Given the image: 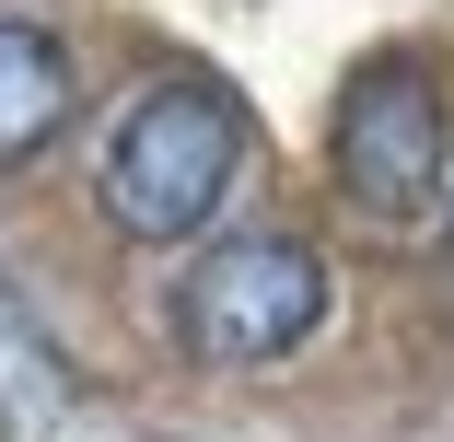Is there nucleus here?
I'll return each instance as SVG.
<instances>
[{
  "instance_id": "f257e3e1",
  "label": "nucleus",
  "mask_w": 454,
  "mask_h": 442,
  "mask_svg": "<svg viewBox=\"0 0 454 442\" xmlns=\"http://www.w3.org/2000/svg\"><path fill=\"white\" fill-rule=\"evenodd\" d=\"M245 174V105L222 94L210 70H163L106 117V151H94V198L129 244H187L222 221Z\"/></svg>"
},
{
  "instance_id": "f03ea898",
  "label": "nucleus",
  "mask_w": 454,
  "mask_h": 442,
  "mask_svg": "<svg viewBox=\"0 0 454 442\" xmlns=\"http://www.w3.org/2000/svg\"><path fill=\"white\" fill-rule=\"evenodd\" d=\"M326 174H338V198L349 221H373L385 244H419L454 221V94H442V70L419 58H361L338 81V117H326Z\"/></svg>"
},
{
  "instance_id": "7ed1b4c3",
  "label": "nucleus",
  "mask_w": 454,
  "mask_h": 442,
  "mask_svg": "<svg viewBox=\"0 0 454 442\" xmlns=\"http://www.w3.org/2000/svg\"><path fill=\"white\" fill-rule=\"evenodd\" d=\"M338 314V280L303 233H222L187 280H175V337L210 373H268Z\"/></svg>"
},
{
  "instance_id": "20e7f679",
  "label": "nucleus",
  "mask_w": 454,
  "mask_h": 442,
  "mask_svg": "<svg viewBox=\"0 0 454 442\" xmlns=\"http://www.w3.org/2000/svg\"><path fill=\"white\" fill-rule=\"evenodd\" d=\"M82 105V70H70V35L47 12H12L0 0V163H35Z\"/></svg>"
},
{
  "instance_id": "39448f33",
  "label": "nucleus",
  "mask_w": 454,
  "mask_h": 442,
  "mask_svg": "<svg viewBox=\"0 0 454 442\" xmlns=\"http://www.w3.org/2000/svg\"><path fill=\"white\" fill-rule=\"evenodd\" d=\"M70 361H59V337H47V314L12 291V268H0V419L12 430H47V419H70Z\"/></svg>"
},
{
  "instance_id": "423d86ee",
  "label": "nucleus",
  "mask_w": 454,
  "mask_h": 442,
  "mask_svg": "<svg viewBox=\"0 0 454 442\" xmlns=\"http://www.w3.org/2000/svg\"><path fill=\"white\" fill-rule=\"evenodd\" d=\"M442 233H454V221H442Z\"/></svg>"
}]
</instances>
